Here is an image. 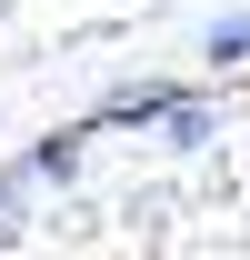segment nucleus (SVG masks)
<instances>
[{"instance_id": "f257e3e1", "label": "nucleus", "mask_w": 250, "mask_h": 260, "mask_svg": "<svg viewBox=\"0 0 250 260\" xmlns=\"http://www.w3.org/2000/svg\"><path fill=\"white\" fill-rule=\"evenodd\" d=\"M80 140H90V130H50L30 160H20V180H70V170H80Z\"/></svg>"}, {"instance_id": "f03ea898", "label": "nucleus", "mask_w": 250, "mask_h": 260, "mask_svg": "<svg viewBox=\"0 0 250 260\" xmlns=\"http://www.w3.org/2000/svg\"><path fill=\"white\" fill-rule=\"evenodd\" d=\"M160 130H170L180 150H200V140H210V110H200V100H170V110H160Z\"/></svg>"}, {"instance_id": "7ed1b4c3", "label": "nucleus", "mask_w": 250, "mask_h": 260, "mask_svg": "<svg viewBox=\"0 0 250 260\" xmlns=\"http://www.w3.org/2000/svg\"><path fill=\"white\" fill-rule=\"evenodd\" d=\"M210 60H250V10H240V20H220V30H210Z\"/></svg>"}, {"instance_id": "20e7f679", "label": "nucleus", "mask_w": 250, "mask_h": 260, "mask_svg": "<svg viewBox=\"0 0 250 260\" xmlns=\"http://www.w3.org/2000/svg\"><path fill=\"white\" fill-rule=\"evenodd\" d=\"M10 210H20V170H0V220H10Z\"/></svg>"}]
</instances>
